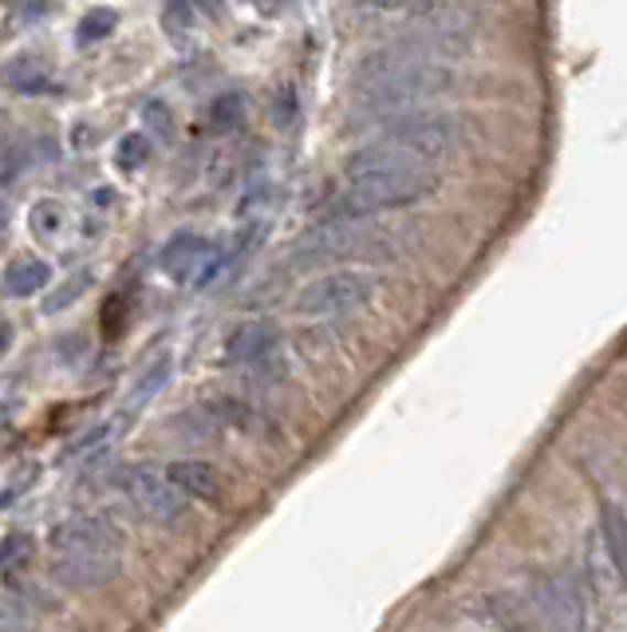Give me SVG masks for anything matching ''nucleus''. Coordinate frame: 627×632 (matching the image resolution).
Instances as JSON below:
<instances>
[{
	"instance_id": "obj_1",
	"label": "nucleus",
	"mask_w": 627,
	"mask_h": 632,
	"mask_svg": "<svg viewBox=\"0 0 627 632\" xmlns=\"http://www.w3.org/2000/svg\"><path fill=\"white\" fill-rule=\"evenodd\" d=\"M439 186L431 162L414 159L394 147H379L367 142L359 147L344 167V186L332 199V214L339 222H367V217L391 214V210H407L414 202L431 199Z\"/></svg>"
},
{
	"instance_id": "obj_2",
	"label": "nucleus",
	"mask_w": 627,
	"mask_h": 632,
	"mask_svg": "<svg viewBox=\"0 0 627 632\" xmlns=\"http://www.w3.org/2000/svg\"><path fill=\"white\" fill-rule=\"evenodd\" d=\"M454 72L442 60L411 52L403 44H387L371 56L359 60L356 76H352V95H356V119L364 127L387 115L419 111L426 99L450 92Z\"/></svg>"
},
{
	"instance_id": "obj_3",
	"label": "nucleus",
	"mask_w": 627,
	"mask_h": 632,
	"mask_svg": "<svg viewBox=\"0 0 627 632\" xmlns=\"http://www.w3.org/2000/svg\"><path fill=\"white\" fill-rule=\"evenodd\" d=\"M356 131H367L379 147H394V151H407L422 162H439L446 159L454 147L462 142V124L446 111H403V115H387V119H375L364 124Z\"/></svg>"
},
{
	"instance_id": "obj_4",
	"label": "nucleus",
	"mask_w": 627,
	"mask_h": 632,
	"mask_svg": "<svg viewBox=\"0 0 627 632\" xmlns=\"http://www.w3.org/2000/svg\"><path fill=\"white\" fill-rule=\"evenodd\" d=\"M391 249V237L387 229L371 226V222H339L328 217L320 222L316 229L300 237L292 246L289 261L300 269H312V265H328V261H347V257H383Z\"/></svg>"
},
{
	"instance_id": "obj_5",
	"label": "nucleus",
	"mask_w": 627,
	"mask_h": 632,
	"mask_svg": "<svg viewBox=\"0 0 627 632\" xmlns=\"http://www.w3.org/2000/svg\"><path fill=\"white\" fill-rule=\"evenodd\" d=\"M375 293H379V274L352 265V269H332V274L312 277L296 293L292 309L300 317H312V321H336V317L364 309Z\"/></svg>"
},
{
	"instance_id": "obj_6",
	"label": "nucleus",
	"mask_w": 627,
	"mask_h": 632,
	"mask_svg": "<svg viewBox=\"0 0 627 632\" xmlns=\"http://www.w3.org/2000/svg\"><path fill=\"white\" fill-rule=\"evenodd\" d=\"M122 491L139 514H147L150 522H162V526H179L190 514V499L170 482L166 467L159 463H134L122 474Z\"/></svg>"
},
{
	"instance_id": "obj_7",
	"label": "nucleus",
	"mask_w": 627,
	"mask_h": 632,
	"mask_svg": "<svg viewBox=\"0 0 627 632\" xmlns=\"http://www.w3.org/2000/svg\"><path fill=\"white\" fill-rule=\"evenodd\" d=\"M221 254L197 234H174L162 249V274L179 285H209L221 269Z\"/></svg>"
},
{
	"instance_id": "obj_8",
	"label": "nucleus",
	"mask_w": 627,
	"mask_h": 632,
	"mask_svg": "<svg viewBox=\"0 0 627 632\" xmlns=\"http://www.w3.org/2000/svg\"><path fill=\"white\" fill-rule=\"evenodd\" d=\"M533 609L553 632H584V593L572 577H541L533 581Z\"/></svg>"
},
{
	"instance_id": "obj_9",
	"label": "nucleus",
	"mask_w": 627,
	"mask_h": 632,
	"mask_svg": "<svg viewBox=\"0 0 627 632\" xmlns=\"http://www.w3.org/2000/svg\"><path fill=\"white\" fill-rule=\"evenodd\" d=\"M47 569L52 581L64 589H104L111 586L115 577L122 574V557L119 554H47Z\"/></svg>"
},
{
	"instance_id": "obj_10",
	"label": "nucleus",
	"mask_w": 627,
	"mask_h": 632,
	"mask_svg": "<svg viewBox=\"0 0 627 632\" xmlns=\"http://www.w3.org/2000/svg\"><path fill=\"white\" fill-rule=\"evenodd\" d=\"M122 534L107 518H67L47 534V554H119Z\"/></svg>"
},
{
	"instance_id": "obj_11",
	"label": "nucleus",
	"mask_w": 627,
	"mask_h": 632,
	"mask_svg": "<svg viewBox=\"0 0 627 632\" xmlns=\"http://www.w3.org/2000/svg\"><path fill=\"white\" fill-rule=\"evenodd\" d=\"M272 356H281V329L272 321H249L225 336L221 360L229 368H261Z\"/></svg>"
},
{
	"instance_id": "obj_12",
	"label": "nucleus",
	"mask_w": 627,
	"mask_h": 632,
	"mask_svg": "<svg viewBox=\"0 0 627 632\" xmlns=\"http://www.w3.org/2000/svg\"><path fill=\"white\" fill-rule=\"evenodd\" d=\"M170 482L179 486L186 499H197V502H221L225 499V479L214 463L206 459H179V463L166 467Z\"/></svg>"
},
{
	"instance_id": "obj_13",
	"label": "nucleus",
	"mask_w": 627,
	"mask_h": 632,
	"mask_svg": "<svg viewBox=\"0 0 627 632\" xmlns=\"http://www.w3.org/2000/svg\"><path fill=\"white\" fill-rule=\"evenodd\" d=\"M599 549L616 569L619 586H627V514L616 502H599Z\"/></svg>"
},
{
	"instance_id": "obj_14",
	"label": "nucleus",
	"mask_w": 627,
	"mask_h": 632,
	"mask_svg": "<svg viewBox=\"0 0 627 632\" xmlns=\"http://www.w3.org/2000/svg\"><path fill=\"white\" fill-rule=\"evenodd\" d=\"M4 84L17 95H44L52 92V72L40 56H17L4 67Z\"/></svg>"
},
{
	"instance_id": "obj_15",
	"label": "nucleus",
	"mask_w": 627,
	"mask_h": 632,
	"mask_svg": "<svg viewBox=\"0 0 627 632\" xmlns=\"http://www.w3.org/2000/svg\"><path fill=\"white\" fill-rule=\"evenodd\" d=\"M47 281H52V269H47V261H40V257H20V261L9 265V274H4V293H9V297H32V293H40Z\"/></svg>"
},
{
	"instance_id": "obj_16",
	"label": "nucleus",
	"mask_w": 627,
	"mask_h": 632,
	"mask_svg": "<svg viewBox=\"0 0 627 632\" xmlns=\"http://www.w3.org/2000/svg\"><path fill=\"white\" fill-rule=\"evenodd\" d=\"M170 372H174V356H170V352H162V356L154 360V364H150L139 379H134V392H131V399H127V407H134V411H139V407H147L150 399L159 396L162 387L170 384Z\"/></svg>"
},
{
	"instance_id": "obj_17",
	"label": "nucleus",
	"mask_w": 627,
	"mask_h": 632,
	"mask_svg": "<svg viewBox=\"0 0 627 632\" xmlns=\"http://www.w3.org/2000/svg\"><path fill=\"white\" fill-rule=\"evenodd\" d=\"M194 24H197L194 0H166V4H162V32H166L174 44H186Z\"/></svg>"
},
{
	"instance_id": "obj_18",
	"label": "nucleus",
	"mask_w": 627,
	"mask_h": 632,
	"mask_svg": "<svg viewBox=\"0 0 627 632\" xmlns=\"http://www.w3.org/2000/svg\"><path fill=\"white\" fill-rule=\"evenodd\" d=\"M115 29H119V12H115V9H91V12H84V20H79V24H75V44L91 47V44H99V40L111 36Z\"/></svg>"
},
{
	"instance_id": "obj_19",
	"label": "nucleus",
	"mask_w": 627,
	"mask_h": 632,
	"mask_svg": "<svg viewBox=\"0 0 627 632\" xmlns=\"http://www.w3.org/2000/svg\"><path fill=\"white\" fill-rule=\"evenodd\" d=\"M209 124L217 131H237L245 124V95L229 92V95H217L214 107H209Z\"/></svg>"
},
{
	"instance_id": "obj_20",
	"label": "nucleus",
	"mask_w": 627,
	"mask_h": 632,
	"mask_svg": "<svg viewBox=\"0 0 627 632\" xmlns=\"http://www.w3.org/2000/svg\"><path fill=\"white\" fill-rule=\"evenodd\" d=\"M111 431H115V424H104V427H91V431L84 435V439H75V443H67V451H64V463L67 467H79V463H87L91 454H99L107 447V439H111Z\"/></svg>"
},
{
	"instance_id": "obj_21",
	"label": "nucleus",
	"mask_w": 627,
	"mask_h": 632,
	"mask_svg": "<svg viewBox=\"0 0 627 632\" xmlns=\"http://www.w3.org/2000/svg\"><path fill=\"white\" fill-rule=\"evenodd\" d=\"M217 424H221V419H214V411H197V416L174 419V431H179L186 443H209V439H217Z\"/></svg>"
},
{
	"instance_id": "obj_22",
	"label": "nucleus",
	"mask_w": 627,
	"mask_h": 632,
	"mask_svg": "<svg viewBox=\"0 0 627 632\" xmlns=\"http://www.w3.org/2000/svg\"><path fill=\"white\" fill-rule=\"evenodd\" d=\"M150 159V139L142 131L134 135H122L119 139V151H115V162H119L122 170H142Z\"/></svg>"
},
{
	"instance_id": "obj_23",
	"label": "nucleus",
	"mask_w": 627,
	"mask_h": 632,
	"mask_svg": "<svg viewBox=\"0 0 627 632\" xmlns=\"http://www.w3.org/2000/svg\"><path fill=\"white\" fill-rule=\"evenodd\" d=\"M32 554V538L29 534H12V538L0 542V574H17Z\"/></svg>"
},
{
	"instance_id": "obj_24",
	"label": "nucleus",
	"mask_w": 627,
	"mask_h": 632,
	"mask_svg": "<svg viewBox=\"0 0 627 632\" xmlns=\"http://www.w3.org/2000/svg\"><path fill=\"white\" fill-rule=\"evenodd\" d=\"M371 12H434L446 9V0H364Z\"/></svg>"
},
{
	"instance_id": "obj_25",
	"label": "nucleus",
	"mask_w": 627,
	"mask_h": 632,
	"mask_svg": "<svg viewBox=\"0 0 627 632\" xmlns=\"http://www.w3.org/2000/svg\"><path fill=\"white\" fill-rule=\"evenodd\" d=\"M60 226H64V210L56 206V202H40L36 210H32V229L44 237H56Z\"/></svg>"
},
{
	"instance_id": "obj_26",
	"label": "nucleus",
	"mask_w": 627,
	"mask_h": 632,
	"mask_svg": "<svg viewBox=\"0 0 627 632\" xmlns=\"http://www.w3.org/2000/svg\"><path fill=\"white\" fill-rule=\"evenodd\" d=\"M87 285H91V277H87V274H79L75 281L60 285V293H56V297H47V301H44V312H60V309H67V304H75L79 297H84Z\"/></svg>"
},
{
	"instance_id": "obj_27",
	"label": "nucleus",
	"mask_w": 627,
	"mask_h": 632,
	"mask_svg": "<svg viewBox=\"0 0 627 632\" xmlns=\"http://www.w3.org/2000/svg\"><path fill=\"white\" fill-rule=\"evenodd\" d=\"M142 119H147V124L154 127L159 135H170V124H174V119H170V111L162 104H147V107H142Z\"/></svg>"
},
{
	"instance_id": "obj_28",
	"label": "nucleus",
	"mask_w": 627,
	"mask_h": 632,
	"mask_svg": "<svg viewBox=\"0 0 627 632\" xmlns=\"http://www.w3.org/2000/svg\"><path fill=\"white\" fill-rule=\"evenodd\" d=\"M47 12H52V0H20V4H17V17L24 20V24L47 17Z\"/></svg>"
},
{
	"instance_id": "obj_29",
	"label": "nucleus",
	"mask_w": 627,
	"mask_h": 632,
	"mask_svg": "<svg viewBox=\"0 0 627 632\" xmlns=\"http://www.w3.org/2000/svg\"><path fill=\"white\" fill-rule=\"evenodd\" d=\"M245 4H253V9H264V12L277 9V0H245Z\"/></svg>"
},
{
	"instance_id": "obj_30",
	"label": "nucleus",
	"mask_w": 627,
	"mask_h": 632,
	"mask_svg": "<svg viewBox=\"0 0 627 632\" xmlns=\"http://www.w3.org/2000/svg\"><path fill=\"white\" fill-rule=\"evenodd\" d=\"M9 340H12V332H9V324H0V352L9 349Z\"/></svg>"
},
{
	"instance_id": "obj_31",
	"label": "nucleus",
	"mask_w": 627,
	"mask_h": 632,
	"mask_svg": "<svg viewBox=\"0 0 627 632\" xmlns=\"http://www.w3.org/2000/svg\"><path fill=\"white\" fill-rule=\"evenodd\" d=\"M0 632H12V624H9V617L0 613Z\"/></svg>"
}]
</instances>
